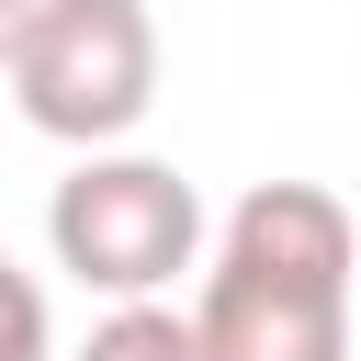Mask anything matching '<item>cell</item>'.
I'll use <instances>...</instances> for the list:
<instances>
[{
    "label": "cell",
    "mask_w": 361,
    "mask_h": 361,
    "mask_svg": "<svg viewBox=\"0 0 361 361\" xmlns=\"http://www.w3.org/2000/svg\"><path fill=\"white\" fill-rule=\"evenodd\" d=\"M68 361H203V327H192L180 305H158V293H135V305H113V316H90V338H79Z\"/></svg>",
    "instance_id": "obj_4"
},
{
    "label": "cell",
    "mask_w": 361,
    "mask_h": 361,
    "mask_svg": "<svg viewBox=\"0 0 361 361\" xmlns=\"http://www.w3.org/2000/svg\"><path fill=\"white\" fill-rule=\"evenodd\" d=\"M45 248L79 293L102 305H135V293H169L192 259H203V192L169 169V158H135V147H79V169L56 180L45 203Z\"/></svg>",
    "instance_id": "obj_3"
},
{
    "label": "cell",
    "mask_w": 361,
    "mask_h": 361,
    "mask_svg": "<svg viewBox=\"0 0 361 361\" xmlns=\"http://www.w3.org/2000/svg\"><path fill=\"white\" fill-rule=\"evenodd\" d=\"M0 68L34 135L124 147L158 113V11L147 0H23L0 11Z\"/></svg>",
    "instance_id": "obj_2"
},
{
    "label": "cell",
    "mask_w": 361,
    "mask_h": 361,
    "mask_svg": "<svg viewBox=\"0 0 361 361\" xmlns=\"http://www.w3.org/2000/svg\"><path fill=\"white\" fill-rule=\"evenodd\" d=\"M350 305H361L350 203L316 180H248L192 293L203 361H350Z\"/></svg>",
    "instance_id": "obj_1"
}]
</instances>
